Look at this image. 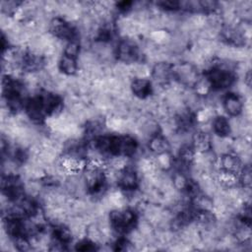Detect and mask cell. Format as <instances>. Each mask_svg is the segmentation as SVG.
<instances>
[{"instance_id":"cell-1","label":"cell","mask_w":252,"mask_h":252,"mask_svg":"<svg viewBox=\"0 0 252 252\" xmlns=\"http://www.w3.org/2000/svg\"><path fill=\"white\" fill-rule=\"evenodd\" d=\"M151 78L153 83L165 87L173 80V65L166 61L157 62L152 65Z\"/></svg>"},{"instance_id":"cell-5","label":"cell","mask_w":252,"mask_h":252,"mask_svg":"<svg viewBox=\"0 0 252 252\" xmlns=\"http://www.w3.org/2000/svg\"><path fill=\"white\" fill-rule=\"evenodd\" d=\"M129 88L133 96L137 98L144 99L152 95V81L148 78H133Z\"/></svg>"},{"instance_id":"cell-14","label":"cell","mask_w":252,"mask_h":252,"mask_svg":"<svg viewBox=\"0 0 252 252\" xmlns=\"http://www.w3.org/2000/svg\"><path fill=\"white\" fill-rule=\"evenodd\" d=\"M22 2L18 1H1V14L14 17Z\"/></svg>"},{"instance_id":"cell-3","label":"cell","mask_w":252,"mask_h":252,"mask_svg":"<svg viewBox=\"0 0 252 252\" xmlns=\"http://www.w3.org/2000/svg\"><path fill=\"white\" fill-rule=\"evenodd\" d=\"M117 187L123 191H130L139 187V174L135 167L130 165L129 167L120 171Z\"/></svg>"},{"instance_id":"cell-7","label":"cell","mask_w":252,"mask_h":252,"mask_svg":"<svg viewBox=\"0 0 252 252\" xmlns=\"http://www.w3.org/2000/svg\"><path fill=\"white\" fill-rule=\"evenodd\" d=\"M58 70L65 76H76L80 71L78 60L76 58L62 54L58 60Z\"/></svg>"},{"instance_id":"cell-8","label":"cell","mask_w":252,"mask_h":252,"mask_svg":"<svg viewBox=\"0 0 252 252\" xmlns=\"http://www.w3.org/2000/svg\"><path fill=\"white\" fill-rule=\"evenodd\" d=\"M192 147L196 153L211 151V134L196 131L192 138Z\"/></svg>"},{"instance_id":"cell-4","label":"cell","mask_w":252,"mask_h":252,"mask_svg":"<svg viewBox=\"0 0 252 252\" xmlns=\"http://www.w3.org/2000/svg\"><path fill=\"white\" fill-rule=\"evenodd\" d=\"M218 162H219L220 169L225 170L228 172H232L237 175L241 172V170L245 166V164L243 163L241 158L237 155H235L231 152L219 157Z\"/></svg>"},{"instance_id":"cell-15","label":"cell","mask_w":252,"mask_h":252,"mask_svg":"<svg viewBox=\"0 0 252 252\" xmlns=\"http://www.w3.org/2000/svg\"><path fill=\"white\" fill-rule=\"evenodd\" d=\"M13 241H14L15 248H16L17 250H20V251H29V250L32 249L31 240H30V238H29L28 236L20 235V236L14 237V238H13Z\"/></svg>"},{"instance_id":"cell-12","label":"cell","mask_w":252,"mask_h":252,"mask_svg":"<svg viewBox=\"0 0 252 252\" xmlns=\"http://www.w3.org/2000/svg\"><path fill=\"white\" fill-rule=\"evenodd\" d=\"M154 159H155V162H156L158 168L160 170L168 171L171 168H173L174 158H173L171 152H166V153L157 155V156H155Z\"/></svg>"},{"instance_id":"cell-10","label":"cell","mask_w":252,"mask_h":252,"mask_svg":"<svg viewBox=\"0 0 252 252\" xmlns=\"http://www.w3.org/2000/svg\"><path fill=\"white\" fill-rule=\"evenodd\" d=\"M215 179L221 188H229L239 185L238 175L232 172L219 169L215 175Z\"/></svg>"},{"instance_id":"cell-2","label":"cell","mask_w":252,"mask_h":252,"mask_svg":"<svg viewBox=\"0 0 252 252\" xmlns=\"http://www.w3.org/2000/svg\"><path fill=\"white\" fill-rule=\"evenodd\" d=\"M221 107L230 117L239 116L243 112L244 99L234 93H227L222 96Z\"/></svg>"},{"instance_id":"cell-9","label":"cell","mask_w":252,"mask_h":252,"mask_svg":"<svg viewBox=\"0 0 252 252\" xmlns=\"http://www.w3.org/2000/svg\"><path fill=\"white\" fill-rule=\"evenodd\" d=\"M212 132L220 137H230L229 120L223 115H216L212 120Z\"/></svg>"},{"instance_id":"cell-6","label":"cell","mask_w":252,"mask_h":252,"mask_svg":"<svg viewBox=\"0 0 252 252\" xmlns=\"http://www.w3.org/2000/svg\"><path fill=\"white\" fill-rule=\"evenodd\" d=\"M148 150L155 156L166 152H171L168 139L160 133L155 135L148 141Z\"/></svg>"},{"instance_id":"cell-11","label":"cell","mask_w":252,"mask_h":252,"mask_svg":"<svg viewBox=\"0 0 252 252\" xmlns=\"http://www.w3.org/2000/svg\"><path fill=\"white\" fill-rule=\"evenodd\" d=\"M192 89L201 97L208 96L214 91L212 83L210 82V80L206 76V74L199 76L198 80L196 81V83L194 84Z\"/></svg>"},{"instance_id":"cell-13","label":"cell","mask_w":252,"mask_h":252,"mask_svg":"<svg viewBox=\"0 0 252 252\" xmlns=\"http://www.w3.org/2000/svg\"><path fill=\"white\" fill-rule=\"evenodd\" d=\"M82 50V45L79 40H68L64 43L63 54L77 59Z\"/></svg>"}]
</instances>
